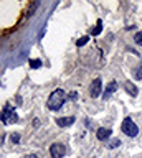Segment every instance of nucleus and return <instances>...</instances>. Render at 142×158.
I'll return each mask as SVG.
<instances>
[{
    "label": "nucleus",
    "instance_id": "nucleus-5",
    "mask_svg": "<svg viewBox=\"0 0 142 158\" xmlns=\"http://www.w3.org/2000/svg\"><path fill=\"white\" fill-rule=\"evenodd\" d=\"M101 91H102V81L97 77V79H94V81L91 82L89 94H91V97H97V96H101Z\"/></svg>",
    "mask_w": 142,
    "mask_h": 158
},
{
    "label": "nucleus",
    "instance_id": "nucleus-17",
    "mask_svg": "<svg viewBox=\"0 0 142 158\" xmlns=\"http://www.w3.org/2000/svg\"><path fill=\"white\" fill-rule=\"evenodd\" d=\"M25 158H37V155H27Z\"/></svg>",
    "mask_w": 142,
    "mask_h": 158
},
{
    "label": "nucleus",
    "instance_id": "nucleus-12",
    "mask_svg": "<svg viewBox=\"0 0 142 158\" xmlns=\"http://www.w3.org/2000/svg\"><path fill=\"white\" fill-rule=\"evenodd\" d=\"M88 40H89L88 36H83V38H80V40L76 41V44H78V46H83V44H86V43H88Z\"/></svg>",
    "mask_w": 142,
    "mask_h": 158
},
{
    "label": "nucleus",
    "instance_id": "nucleus-13",
    "mask_svg": "<svg viewBox=\"0 0 142 158\" xmlns=\"http://www.w3.org/2000/svg\"><path fill=\"white\" fill-rule=\"evenodd\" d=\"M134 40H136V43H137V44H140V46H142V31L137 33L136 36H134Z\"/></svg>",
    "mask_w": 142,
    "mask_h": 158
},
{
    "label": "nucleus",
    "instance_id": "nucleus-9",
    "mask_svg": "<svg viewBox=\"0 0 142 158\" xmlns=\"http://www.w3.org/2000/svg\"><path fill=\"white\" fill-rule=\"evenodd\" d=\"M116 89H117V82H116V81L109 82V86L106 87V94H104L102 97H104V99H109L111 94H112V92H116Z\"/></svg>",
    "mask_w": 142,
    "mask_h": 158
},
{
    "label": "nucleus",
    "instance_id": "nucleus-7",
    "mask_svg": "<svg viewBox=\"0 0 142 158\" xmlns=\"http://www.w3.org/2000/svg\"><path fill=\"white\" fill-rule=\"evenodd\" d=\"M56 123L58 127H68L71 123H75V117H61V118H56Z\"/></svg>",
    "mask_w": 142,
    "mask_h": 158
},
{
    "label": "nucleus",
    "instance_id": "nucleus-6",
    "mask_svg": "<svg viewBox=\"0 0 142 158\" xmlns=\"http://www.w3.org/2000/svg\"><path fill=\"white\" fill-rule=\"evenodd\" d=\"M124 87H126V91L129 92L132 97H136L137 94H139V89H137V86H134L131 81H126V82H124Z\"/></svg>",
    "mask_w": 142,
    "mask_h": 158
},
{
    "label": "nucleus",
    "instance_id": "nucleus-3",
    "mask_svg": "<svg viewBox=\"0 0 142 158\" xmlns=\"http://www.w3.org/2000/svg\"><path fill=\"white\" fill-rule=\"evenodd\" d=\"M121 128H122V132H124L127 137H136L137 133H139V128H137V125L134 122H132V118H124Z\"/></svg>",
    "mask_w": 142,
    "mask_h": 158
},
{
    "label": "nucleus",
    "instance_id": "nucleus-4",
    "mask_svg": "<svg viewBox=\"0 0 142 158\" xmlns=\"http://www.w3.org/2000/svg\"><path fill=\"white\" fill-rule=\"evenodd\" d=\"M50 153H51L53 158H63L66 153V148H65V145H61V143H53L50 147Z\"/></svg>",
    "mask_w": 142,
    "mask_h": 158
},
{
    "label": "nucleus",
    "instance_id": "nucleus-11",
    "mask_svg": "<svg viewBox=\"0 0 142 158\" xmlns=\"http://www.w3.org/2000/svg\"><path fill=\"white\" fill-rule=\"evenodd\" d=\"M30 66H32L33 69H37V68L41 66V61H40V59H32V61H30Z\"/></svg>",
    "mask_w": 142,
    "mask_h": 158
},
{
    "label": "nucleus",
    "instance_id": "nucleus-15",
    "mask_svg": "<svg viewBox=\"0 0 142 158\" xmlns=\"http://www.w3.org/2000/svg\"><path fill=\"white\" fill-rule=\"evenodd\" d=\"M12 142H13V143L20 142V135H17V133H13V135H12Z\"/></svg>",
    "mask_w": 142,
    "mask_h": 158
},
{
    "label": "nucleus",
    "instance_id": "nucleus-1",
    "mask_svg": "<svg viewBox=\"0 0 142 158\" xmlns=\"http://www.w3.org/2000/svg\"><path fill=\"white\" fill-rule=\"evenodd\" d=\"M66 101V96H65V91L63 89H55V91L51 92V96L50 99H48V102H46V106L50 110H58L63 104H65Z\"/></svg>",
    "mask_w": 142,
    "mask_h": 158
},
{
    "label": "nucleus",
    "instance_id": "nucleus-2",
    "mask_svg": "<svg viewBox=\"0 0 142 158\" xmlns=\"http://www.w3.org/2000/svg\"><path fill=\"white\" fill-rule=\"evenodd\" d=\"M0 118H2L3 123H13L17 122V114H15V109H13L12 106H5L3 107L2 114H0Z\"/></svg>",
    "mask_w": 142,
    "mask_h": 158
},
{
    "label": "nucleus",
    "instance_id": "nucleus-10",
    "mask_svg": "<svg viewBox=\"0 0 142 158\" xmlns=\"http://www.w3.org/2000/svg\"><path fill=\"white\" fill-rule=\"evenodd\" d=\"M102 31V22H101V20H97V23H96V27L94 28H93V35H99Z\"/></svg>",
    "mask_w": 142,
    "mask_h": 158
},
{
    "label": "nucleus",
    "instance_id": "nucleus-16",
    "mask_svg": "<svg viewBox=\"0 0 142 158\" xmlns=\"http://www.w3.org/2000/svg\"><path fill=\"white\" fill-rule=\"evenodd\" d=\"M119 143H121L119 140H112V143H111V145H109V148H116L117 145H119Z\"/></svg>",
    "mask_w": 142,
    "mask_h": 158
},
{
    "label": "nucleus",
    "instance_id": "nucleus-8",
    "mask_svg": "<svg viewBox=\"0 0 142 158\" xmlns=\"http://www.w3.org/2000/svg\"><path fill=\"white\" fill-rule=\"evenodd\" d=\"M97 138L99 140H106V138H109L111 137V130L109 128H106V127H101V128H97Z\"/></svg>",
    "mask_w": 142,
    "mask_h": 158
},
{
    "label": "nucleus",
    "instance_id": "nucleus-14",
    "mask_svg": "<svg viewBox=\"0 0 142 158\" xmlns=\"http://www.w3.org/2000/svg\"><path fill=\"white\" fill-rule=\"evenodd\" d=\"M136 77H137V79H142V66L136 71Z\"/></svg>",
    "mask_w": 142,
    "mask_h": 158
}]
</instances>
